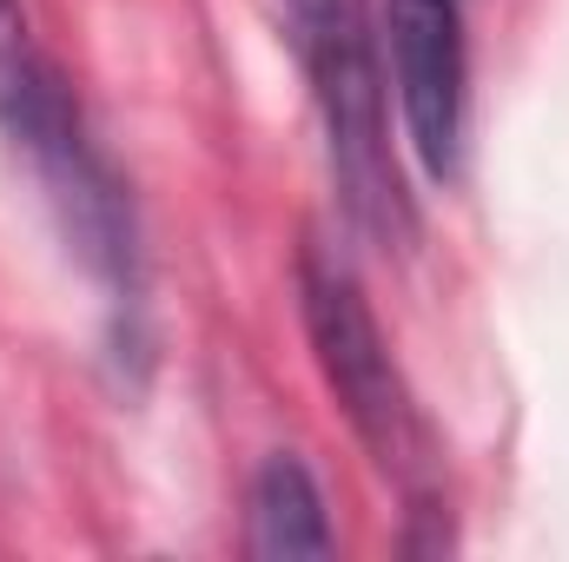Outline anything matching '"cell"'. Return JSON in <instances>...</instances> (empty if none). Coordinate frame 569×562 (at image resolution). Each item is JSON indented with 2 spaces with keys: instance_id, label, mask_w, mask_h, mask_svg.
<instances>
[{
  "instance_id": "1",
  "label": "cell",
  "mask_w": 569,
  "mask_h": 562,
  "mask_svg": "<svg viewBox=\"0 0 569 562\" xmlns=\"http://www.w3.org/2000/svg\"><path fill=\"white\" fill-rule=\"evenodd\" d=\"M298 311H305V338H311V358L331 384V398L345 404L351 430L365 436V450L378 456V470L418 496V510H430L425 490H430V430H425V411L365 304V291L351 279L345 259H331L325 245H305L298 259Z\"/></svg>"
},
{
  "instance_id": "2",
  "label": "cell",
  "mask_w": 569,
  "mask_h": 562,
  "mask_svg": "<svg viewBox=\"0 0 569 562\" xmlns=\"http://www.w3.org/2000/svg\"><path fill=\"white\" fill-rule=\"evenodd\" d=\"M298 60L311 73L325 140H331V172L351 205V219L378 245L411 239V192L398 179L391 133H385V87H378V53L358 0H284Z\"/></svg>"
},
{
  "instance_id": "3",
  "label": "cell",
  "mask_w": 569,
  "mask_h": 562,
  "mask_svg": "<svg viewBox=\"0 0 569 562\" xmlns=\"http://www.w3.org/2000/svg\"><path fill=\"white\" fill-rule=\"evenodd\" d=\"M391 87L405 107V133L418 145L430 179H457L463 152V27L457 0H391Z\"/></svg>"
},
{
  "instance_id": "4",
  "label": "cell",
  "mask_w": 569,
  "mask_h": 562,
  "mask_svg": "<svg viewBox=\"0 0 569 562\" xmlns=\"http://www.w3.org/2000/svg\"><path fill=\"white\" fill-rule=\"evenodd\" d=\"M252 530H246V550L252 556H325L331 550V523H325V496L311 483V470L298 456H272L259 476H252Z\"/></svg>"
},
{
  "instance_id": "5",
  "label": "cell",
  "mask_w": 569,
  "mask_h": 562,
  "mask_svg": "<svg viewBox=\"0 0 569 562\" xmlns=\"http://www.w3.org/2000/svg\"><path fill=\"white\" fill-rule=\"evenodd\" d=\"M60 67L33 47V27H27V7L20 0H0V127L53 80Z\"/></svg>"
}]
</instances>
